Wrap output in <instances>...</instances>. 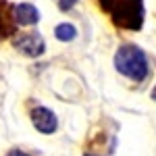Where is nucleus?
I'll list each match as a JSON object with an SVG mask.
<instances>
[{"label":"nucleus","instance_id":"nucleus-1","mask_svg":"<svg viewBox=\"0 0 156 156\" xmlns=\"http://www.w3.org/2000/svg\"><path fill=\"white\" fill-rule=\"evenodd\" d=\"M100 9L121 29L137 31L144 25V0H98Z\"/></svg>","mask_w":156,"mask_h":156},{"label":"nucleus","instance_id":"nucleus-2","mask_svg":"<svg viewBox=\"0 0 156 156\" xmlns=\"http://www.w3.org/2000/svg\"><path fill=\"white\" fill-rule=\"evenodd\" d=\"M115 67L121 75L129 77L133 81H144L148 77V58H146L144 50L133 46V44H125L117 50L115 54Z\"/></svg>","mask_w":156,"mask_h":156},{"label":"nucleus","instance_id":"nucleus-3","mask_svg":"<svg viewBox=\"0 0 156 156\" xmlns=\"http://www.w3.org/2000/svg\"><path fill=\"white\" fill-rule=\"evenodd\" d=\"M15 48L19 50L23 56H29V58H37V56H42L44 54V50H46V42H44V37L36 34V31H29V34H21V36L15 37Z\"/></svg>","mask_w":156,"mask_h":156},{"label":"nucleus","instance_id":"nucleus-4","mask_svg":"<svg viewBox=\"0 0 156 156\" xmlns=\"http://www.w3.org/2000/svg\"><path fill=\"white\" fill-rule=\"evenodd\" d=\"M31 123H34V127H36L40 133H44V135H50V133L56 131V127H58V119H56V115L46 106H36L31 110Z\"/></svg>","mask_w":156,"mask_h":156},{"label":"nucleus","instance_id":"nucleus-5","mask_svg":"<svg viewBox=\"0 0 156 156\" xmlns=\"http://www.w3.org/2000/svg\"><path fill=\"white\" fill-rule=\"evenodd\" d=\"M12 12H15V21H17V25L29 27V25H36L37 21H40V11H37L34 4H29V2L15 4V6H12Z\"/></svg>","mask_w":156,"mask_h":156},{"label":"nucleus","instance_id":"nucleus-6","mask_svg":"<svg viewBox=\"0 0 156 156\" xmlns=\"http://www.w3.org/2000/svg\"><path fill=\"white\" fill-rule=\"evenodd\" d=\"M17 29V21H15V12L9 2H0V40L11 37Z\"/></svg>","mask_w":156,"mask_h":156},{"label":"nucleus","instance_id":"nucleus-7","mask_svg":"<svg viewBox=\"0 0 156 156\" xmlns=\"http://www.w3.org/2000/svg\"><path fill=\"white\" fill-rule=\"evenodd\" d=\"M54 36H56V40H60V42H71V40L77 37V29H75V25H71V23H58L54 27Z\"/></svg>","mask_w":156,"mask_h":156},{"label":"nucleus","instance_id":"nucleus-8","mask_svg":"<svg viewBox=\"0 0 156 156\" xmlns=\"http://www.w3.org/2000/svg\"><path fill=\"white\" fill-rule=\"evenodd\" d=\"M77 4V0H58V9L60 11H69Z\"/></svg>","mask_w":156,"mask_h":156},{"label":"nucleus","instance_id":"nucleus-9","mask_svg":"<svg viewBox=\"0 0 156 156\" xmlns=\"http://www.w3.org/2000/svg\"><path fill=\"white\" fill-rule=\"evenodd\" d=\"M6 156H29V154H27V152H23V150H19V148H12Z\"/></svg>","mask_w":156,"mask_h":156},{"label":"nucleus","instance_id":"nucleus-10","mask_svg":"<svg viewBox=\"0 0 156 156\" xmlns=\"http://www.w3.org/2000/svg\"><path fill=\"white\" fill-rule=\"evenodd\" d=\"M152 100H156V85L152 87Z\"/></svg>","mask_w":156,"mask_h":156},{"label":"nucleus","instance_id":"nucleus-11","mask_svg":"<svg viewBox=\"0 0 156 156\" xmlns=\"http://www.w3.org/2000/svg\"><path fill=\"white\" fill-rule=\"evenodd\" d=\"M85 156H94V154H85Z\"/></svg>","mask_w":156,"mask_h":156}]
</instances>
